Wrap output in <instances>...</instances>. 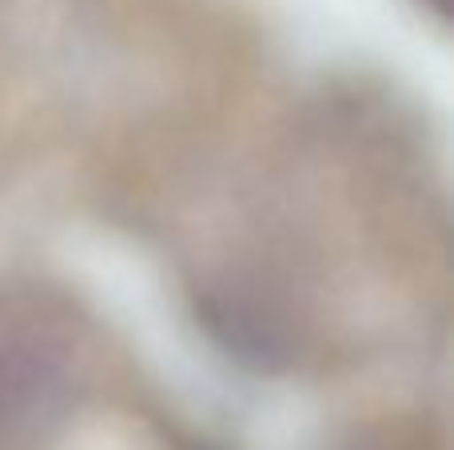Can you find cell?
<instances>
[{"instance_id": "1", "label": "cell", "mask_w": 454, "mask_h": 450, "mask_svg": "<svg viewBox=\"0 0 454 450\" xmlns=\"http://www.w3.org/2000/svg\"><path fill=\"white\" fill-rule=\"evenodd\" d=\"M434 4H442V0H434Z\"/></svg>"}]
</instances>
